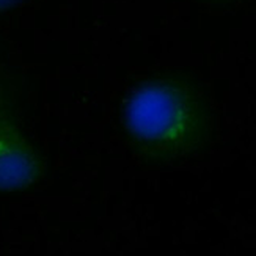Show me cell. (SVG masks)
I'll use <instances>...</instances> for the list:
<instances>
[{
	"label": "cell",
	"instance_id": "obj_1",
	"mask_svg": "<svg viewBox=\"0 0 256 256\" xmlns=\"http://www.w3.org/2000/svg\"><path fill=\"white\" fill-rule=\"evenodd\" d=\"M212 114L200 84L182 72L143 80L123 108V129L134 152L165 165L203 151L212 137Z\"/></svg>",
	"mask_w": 256,
	"mask_h": 256
},
{
	"label": "cell",
	"instance_id": "obj_2",
	"mask_svg": "<svg viewBox=\"0 0 256 256\" xmlns=\"http://www.w3.org/2000/svg\"><path fill=\"white\" fill-rule=\"evenodd\" d=\"M44 162L10 116L0 121V190L18 192L35 186Z\"/></svg>",
	"mask_w": 256,
	"mask_h": 256
},
{
	"label": "cell",
	"instance_id": "obj_3",
	"mask_svg": "<svg viewBox=\"0 0 256 256\" xmlns=\"http://www.w3.org/2000/svg\"><path fill=\"white\" fill-rule=\"evenodd\" d=\"M6 116H10L8 115V96H6L5 85L0 80V121Z\"/></svg>",
	"mask_w": 256,
	"mask_h": 256
},
{
	"label": "cell",
	"instance_id": "obj_4",
	"mask_svg": "<svg viewBox=\"0 0 256 256\" xmlns=\"http://www.w3.org/2000/svg\"><path fill=\"white\" fill-rule=\"evenodd\" d=\"M20 2H24V0H0V14H4L5 11H8L11 8H14Z\"/></svg>",
	"mask_w": 256,
	"mask_h": 256
},
{
	"label": "cell",
	"instance_id": "obj_5",
	"mask_svg": "<svg viewBox=\"0 0 256 256\" xmlns=\"http://www.w3.org/2000/svg\"><path fill=\"white\" fill-rule=\"evenodd\" d=\"M196 2H203V4H210V5H226L234 2V0H196Z\"/></svg>",
	"mask_w": 256,
	"mask_h": 256
}]
</instances>
